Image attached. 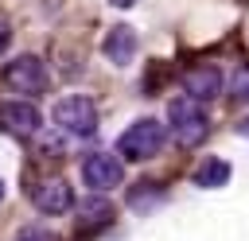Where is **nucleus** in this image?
<instances>
[{"label": "nucleus", "mask_w": 249, "mask_h": 241, "mask_svg": "<svg viewBox=\"0 0 249 241\" xmlns=\"http://www.w3.org/2000/svg\"><path fill=\"white\" fill-rule=\"evenodd\" d=\"M163 140H167V128L160 124V120H152V117H140L136 124H128L121 136H117V152L124 155V159H152L160 148H163Z\"/></svg>", "instance_id": "obj_1"}, {"label": "nucleus", "mask_w": 249, "mask_h": 241, "mask_svg": "<svg viewBox=\"0 0 249 241\" xmlns=\"http://www.w3.org/2000/svg\"><path fill=\"white\" fill-rule=\"evenodd\" d=\"M167 120H171V132L179 136V144H187V148H195V144H202L206 140V113L198 109V101L195 97H175L171 105H167Z\"/></svg>", "instance_id": "obj_2"}, {"label": "nucleus", "mask_w": 249, "mask_h": 241, "mask_svg": "<svg viewBox=\"0 0 249 241\" xmlns=\"http://www.w3.org/2000/svg\"><path fill=\"white\" fill-rule=\"evenodd\" d=\"M4 86L8 89H16V93H27V97H35V93H43L47 86H51V78H47V66H43V58H35V54H19V58H12L8 66H4Z\"/></svg>", "instance_id": "obj_3"}, {"label": "nucleus", "mask_w": 249, "mask_h": 241, "mask_svg": "<svg viewBox=\"0 0 249 241\" xmlns=\"http://www.w3.org/2000/svg\"><path fill=\"white\" fill-rule=\"evenodd\" d=\"M54 124L74 132V136H93L97 132V105L82 93H70L54 105Z\"/></svg>", "instance_id": "obj_4"}, {"label": "nucleus", "mask_w": 249, "mask_h": 241, "mask_svg": "<svg viewBox=\"0 0 249 241\" xmlns=\"http://www.w3.org/2000/svg\"><path fill=\"white\" fill-rule=\"evenodd\" d=\"M82 175H86L89 190H113V187H121V179H124V167H121V159H117V155L93 152V155H86V163H82Z\"/></svg>", "instance_id": "obj_5"}, {"label": "nucleus", "mask_w": 249, "mask_h": 241, "mask_svg": "<svg viewBox=\"0 0 249 241\" xmlns=\"http://www.w3.org/2000/svg\"><path fill=\"white\" fill-rule=\"evenodd\" d=\"M27 194H31V202L43 210V214H66L70 206H74V190H70V183L66 179H43V183H27Z\"/></svg>", "instance_id": "obj_6"}, {"label": "nucleus", "mask_w": 249, "mask_h": 241, "mask_svg": "<svg viewBox=\"0 0 249 241\" xmlns=\"http://www.w3.org/2000/svg\"><path fill=\"white\" fill-rule=\"evenodd\" d=\"M43 124L39 109L31 101H0V128L12 136H35Z\"/></svg>", "instance_id": "obj_7"}, {"label": "nucleus", "mask_w": 249, "mask_h": 241, "mask_svg": "<svg viewBox=\"0 0 249 241\" xmlns=\"http://www.w3.org/2000/svg\"><path fill=\"white\" fill-rule=\"evenodd\" d=\"M183 89H187V97H195V101L218 97V93H222V74H218V66H191V70L183 74Z\"/></svg>", "instance_id": "obj_8"}, {"label": "nucleus", "mask_w": 249, "mask_h": 241, "mask_svg": "<svg viewBox=\"0 0 249 241\" xmlns=\"http://www.w3.org/2000/svg\"><path fill=\"white\" fill-rule=\"evenodd\" d=\"M101 51H105V58H109L113 66H124V62H132V54H136V31H132L128 23H117V27L105 35Z\"/></svg>", "instance_id": "obj_9"}, {"label": "nucleus", "mask_w": 249, "mask_h": 241, "mask_svg": "<svg viewBox=\"0 0 249 241\" xmlns=\"http://www.w3.org/2000/svg\"><path fill=\"white\" fill-rule=\"evenodd\" d=\"M230 179V163L226 159H206V163H198V171H195V183L198 187H222Z\"/></svg>", "instance_id": "obj_10"}, {"label": "nucleus", "mask_w": 249, "mask_h": 241, "mask_svg": "<svg viewBox=\"0 0 249 241\" xmlns=\"http://www.w3.org/2000/svg\"><path fill=\"white\" fill-rule=\"evenodd\" d=\"M109 218H113V206H109L105 198H89V202H86V214H82V225H89V222H93V225H105Z\"/></svg>", "instance_id": "obj_11"}, {"label": "nucleus", "mask_w": 249, "mask_h": 241, "mask_svg": "<svg viewBox=\"0 0 249 241\" xmlns=\"http://www.w3.org/2000/svg\"><path fill=\"white\" fill-rule=\"evenodd\" d=\"M230 93H233V101H249V66H241V70L233 74V86H230Z\"/></svg>", "instance_id": "obj_12"}, {"label": "nucleus", "mask_w": 249, "mask_h": 241, "mask_svg": "<svg viewBox=\"0 0 249 241\" xmlns=\"http://www.w3.org/2000/svg\"><path fill=\"white\" fill-rule=\"evenodd\" d=\"M16 241H58V233H51V229H23Z\"/></svg>", "instance_id": "obj_13"}, {"label": "nucleus", "mask_w": 249, "mask_h": 241, "mask_svg": "<svg viewBox=\"0 0 249 241\" xmlns=\"http://www.w3.org/2000/svg\"><path fill=\"white\" fill-rule=\"evenodd\" d=\"M8 43H12V27L8 19H0V51H8Z\"/></svg>", "instance_id": "obj_14"}, {"label": "nucleus", "mask_w": 249, "mask_h": 241, "mask_svg": "<svg viewBox=\"0 0 249 241\" xmlns=\"http://www.w3.org/2000/svg\"><path fill=\"white\" fill-rule=\"evenodd\" d=\"M109 4H117V8H132L136 0H109Z\"/></svg>", "instance_id": "obj_15"}, {"label": "nucleus", "mask_w": 249, "mask_h": 241, "mask_svg": "<svg viewBox=\"0 0 249 241\" xmlns=\"http://www.w3.org/2000/svg\"><path fill=\"white\" fill-rule=\"evenodd\" d=\"M0 198H4V183H0Z\"/></svg>", "instance_id": "obj_16"}]
</instances>
